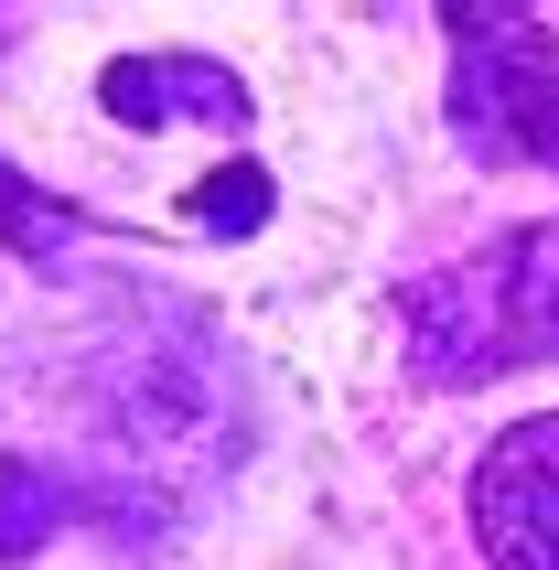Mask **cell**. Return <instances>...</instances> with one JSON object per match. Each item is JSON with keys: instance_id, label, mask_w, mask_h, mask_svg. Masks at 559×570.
I'll list each match as a JSON object with an SVG mask.
<instances>
[{"instance_id": "cell-3", "label": "cell", "mask_w": 559, "mask_h": 570, "mask_svg": "<svg viewBox=\"0 0 559 570\" xmlns=\"http://www.w3.org/2000/svg\"><path fill=\"white\" fill-rule=\"evenodd\" d=\"M452 32V140L496 173H559V32L517 0H441Z\"/></svg>"}, {"instance_id": "cell-1", "label": "cell", "mask_w": 559, "mask_h": 570, "mask_svg": "<svg viewBox=\"0 0 559 570\" xmlns=\"http://www.w3.org/2000/svg\"><path fill=\"white\" fill-rule=\"evenodd\" d=\"M87 366L97 377L76 387V399H87V420L119 442L129 474H161L173 452L226 463V442H237V377H226V345L184 302H173V313H161V302H129L108 334H87Z\"/></svg>"}, {"instance_id": "cell-8", "label": "cell", "mask_w": 559, "mask_h": 570, "mask_svg": "<svg viewBox=\"0 0 559 570\" xmlns=\"http://www.w3.org/2000/svg\"><path fill=\"white\" fill-rule=\"evenodd\" d=\"M269 216H280V184H269V161H216L205 184H184V226H194V237H216V248L258 237Z\"/></svg>"}, {"instance_id": "cell-7", "label": "cell", "mask_w": 559, "mask_h": 570, "mask_svg": "<svg viewBox=\"0 0 559 570\" xmlns=\"http://www.w3.org/2000/svg\"><path fill=\"white\" fill-rule=\"evenodd\" d=\"M76 237H87V205H76V194H43L32 173H11V161H0V248L22 258L32 281H55Z\"/></svg>"}, {"instance_id": "cell-4", "label": "cell", "mask_w": 559, "mask_h": 570, "mask_svg": "<svg viewBox=\"0 0 559 570\" xmlns=\"http://www.w3.org/2000/svg\"><path fill=\"white\" fill-rule=\"evenodd\" d=\"M473 539L496 570H559V410L517 420L473 463Z\"/></svg>"}, {"instance_id": "cell-6", "label": "cell", "mask_w": 559, "mask_h": 570, "mask_svg": "<svg viewBox=\"0 0 559 570\" xmlns=\"http://www.w3.org/2000/svg\"><path fill=\"white\" fill-rule=\"evenodd\" d=\"M65 517H87V474H65L43 452H0V560H32L65 539Z\"/></svg>"}, {"instance_id": "cell-2", "label": "cell", "mask_w": 559, "mask_h": 570, "mask_svg": "<svg viewBox=\"0 0 559 570\" xmlns=\"http://www.w3.org/2000/svg\"><path fill=\"white\" fill-rule=\"evenodd\" d=\"M409 377L420 387H484L528 355H559V216L484 237L473 258L409 281Z\"/></svg>"}, {"instance_id": "cell-5", "label": "cell", "mask_w": 559, "mask_h": 570, "mask_svg": "<svg viewBox=\"0 0 559 570\" xmlns=\"http://www.w3.org/2000/svg\"><path fill=\"white\" fill-rule=\"evenodd\" d=\"M97 108H108L119 129H173V119L237 129V119H258L248 76H237L226 55H108L97 65Z\"/></svg>"}]
</instances>
